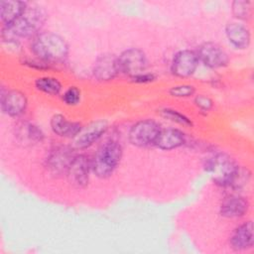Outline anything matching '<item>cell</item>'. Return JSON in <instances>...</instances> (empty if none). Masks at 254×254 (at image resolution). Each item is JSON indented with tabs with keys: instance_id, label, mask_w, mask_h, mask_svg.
<instances>
[{
	"instance_id": "cell-17",
	"label": "cell",
	"mask_w": 254,
	"mask_h": 254,
	"mask_svg": "<svg viewBox=\"0 0 254 254\" xmlns=\"http://www.w3.org/2000/svg\"><path fill=\"white\" fill-rule=\"evenodd\" d=\"M50 128L61 138L75 139L83 129V125L79 121L69 120L64 114L56 113L50 119Z\"/></svg>"
},
{
	"instance_id": "cell-19",
	"label": "cell",
	"mask_w": 254,
	"mask_h": 254,
	"mask_svg": "<svg viewBox=\"0 0 254 254\" xmlns=\"http://www.w3.org/2000/svg\"><path fill=\"white\" fill-rule=\"evenodd\" d=\"M29 3L19 0L0 1V20L2 26H9L18 20L27 9Z\"/></svg>"
},
{
	"instance_id": "cell-4",
	"label": "cell",
	"mask_w": 254,
	"mask_h": 254,
	"mask_svg": "<svg viewBox=\"0 0 254 254\" xmlns=\"http://www.w3.org/2000/svg\"><path fill=\"white\" fill-rule=\"evenodd\" d=\"M240 166L225 152H215L204 159L203 169L219 188L230 189Z\"/></svg>"
},
{
	"instance_id": "cell-26",
	"label": "cell",
	"mask_w": 254,
	"mask_h": 254,
	"mask_svg": "<svg viewBox=\"0 0 254 254\" xmlns=\"http://www.w3.org/2000/svg\"><path fill=\"white\" fill-rule=\"evenodd\" d=\"M61 98L64 105L76 106L81 100V90L76 85H70L61 94Z\"/></svg>"
},
{
	"instance_id": "cell-18",
	"label": "cell",
	"mask_w": 254,
	"mask_h": 254,
	"mask_svg": "<svg viewBox=\"0 0 254 254\" xmlns=\"http://www.w3.org/2000/svg\"><path fill=\"white\" fill-rule=\"evenodd\" d=\"M187 142V135L182 130L178 128H162L154 146L162 151H172L185 146Z\"/></svg>"
},
{
	"instance_id": "cell-10",
	"label": "cell",
	"mask_w": 254,
	"mask_h": 254,
	"mask_svg": "<svg viewBox=\"0 0 254 254\" xmlns=\"http://www.w3.org/2000/svg\"><path fill=\"white\" fill-rule=\"evenodd\" d=\"M1 111L12 118H18L25 114L28 108V97L19 89L1 88L0 93Z\"/></svg>"
},
{
	"instance_id": "cell-28",
	"label": "cell",
	"mask_w": 254,
	"mask_h": 254,
	"mask_svg": "<svg viewBox=\"0 0 254 254\" xmlns=\"http://www.w3.org/2000/svg\"><path fill=\"white\" fill-rule=\"evenodd\" d=\"M131 81L134 83H138V84H145V83H151L153 81H155L157 79V75L153 72H141L137 75H134L132 77H130Z\"/></svg>"
},
{
	"instance_id": "cell-24",
	"label": "cell",
	"mask_w": 254,
	"mask_h": 254,
	"mask_svg": "<svg viewBox=\"0 0 254 254\" xmlns=\"http://www.w3.org/2000/svg\"><path fill=\"white\" fill-rule=\"evenodd\" d=\"M252 178V173L247 167L240 166L239 171L230 187V190L234 192H239L242 190H244L251 182Z\"/></svg>"
},
{
	"instance_id": "cell-27",
	"label": "cell",
	"mask_w": 254,
	"mask_h": 254,
	"mask_svg": "<svg viewBox=\"0 0 254 254\" xmlns=\"http://www.w3.org/2000/svg\"><path fill=\"white\" fill-rule=\"evenodd\" d=\"M193 104L200 112L206 114L212 109L214 102L206 94H196L193 97Z\"/></svg>"
},
{
	"instance_id": "cell-9",
	"label": "cell",
	"mask_w": 254,
	"mask_h": 254,
	"mask_svg": "<svg viewBox=\"0 0 254 254\" xmlns=\"http://www.w3.org/2000/svg\"><path fill=\"white\" fill-rule=\"evenodd\" d=\"M199 64L210 69L223 68L229 64L227 53L216 43L204 42L195 51Z\"/></svg>"
},
{
	"instance_id": "cell-13",
	"label": "cell",
	"mask_w": 254,
	"mask_h": 254,
	"mask_svg": "<svg viewBox=\"0 0 254 254\" xmlns=\"http://www.w3.org/2000/svg\"><path fill=\"white\" fill-rule=\"evenodd\" d=\"M108 123L99 119L83 127L78 136L74 139V148L77 150H86L97 143L107 132Z\"/></svg>"
},
{
	"instance_id": "cell-29",
	"label": "cell",
	"mask_w": 254,
	"mask_h": 254,
	"mask_svg": "<svg viewBox=\"0 0 254 254\" xmlns=\"http://www.w3.org/2000/svg\"><path fill=\"white\" fill-rule=\"evenodd\" d=\"M23 64L31 67V68H34V69H39V70H45V69H49L51 67L50 64L40 61L39 59L37 58H34V59H25L23 60L22 62Z\"/></svg>"
},
{
	"instance_id": "cell-3",
	"label": "cell",
	"mask_w": 254,
	"mask_h": 254,
	"mask_svg": "<svg viewBox=\"0 0 254 254\" xmlns=\"http://www.w3.org/2000/svg\"><path fill=\"white\" fill-rule=\"evenodd\" d=\"M123 157L122 144L109 138L101 143L91 157V171L98 179H108L116 171Z\"/></svg>"
},
{
	"instance_id": "cell-11",
	"label": "cell",
	"mask_w": 254,
	"mask_h": 254,
	"mask_svg": "<svg viewBox=\"0 0 254 254\" xmlns=\"http://www.w3.org/2000/svg\"><path fill=\"white\" fill-rule=\"evenodd\" d=\"M199 61L196 52L190 49L178 51L171 62V72L177 77L187 78L197 69Z\"/></svg>"
},
{
	"instance_id": "cell-22",
	"label": "cell",
	"mask_w": 254,
	"mask_h": 254,
	"mask_svg": "<svg viewBox=\"0 0 254 254\" xmlns=\"http://www.w3.org/2000/svg\"><path fill=\"white\" fill-rule=\"evenodd\" d=\"M231 14L238 22H247L253 15V3L248 0H234L230 5Z\"/></svg>"
},
{
	"instance_id": "cell-25",
	"label": "cell",
	"mask_w": 254,
	"mask_h": 254,
	"mask_svg": "<svg viewBox=\"0 0 254 254\" xmlns=\"http://www.w3.org/2000/svg\"><path fill=\"white\" fill-rule=\"evenodd\" d=\"M195 86L192 84H188V83H182V84H177L173 85L169 88L168 93L170 96L175 97V98H189L192 97L195 94Z\"/></svg>"
},
{
	"instance_id": "cell-1",
	"label": "cell",
	"mask_w": 254,
	"mask_h": 254,
	"mask_svg": "<svg viewBox=\"0 0 254 254\" xmlns=\"http://www.w3.org/2000/svg\"><path fill=\"white\" fill-rule=\"evenodd\" d=\"M47 21L46 10L38 5H28L22 16L9 26H2L1 39L3 43L17 48L20 39H32L42 32Z\"/></svg>"
},
{
	"instance_id": "cell-20",
	"label": "cell",
	"mask_w": 254,
	"mask_h": 254,
	"mask_svg": "<svg viewBox=\"0 0 254 254\" xmlns=\"http://www.w3.org/2000/svg\"><path fill=\"white\" fill-rule=\"evenodd\" d=\"M35 88L49 96H58L62 94L63 84L61 80L55 76L44 75L37 77L34 81Z\"/></svg>"
},
{
	"instance_id": "cell-16",
	"label": "cell",
	"mask_w": 254,
	"mask_h": 254,
	"mask_svg": "<svg viewBox=\"0 0 254 254\" xmlns=\"http://www.w3.org/2000/svg\"><path fill=\"white\" fill-rule=\"evenodd\" d=\"M230 247L237 252L247 251L253 248V223L252 220H246L237 225L229 236Z\"/></svg>"
},
{
	"instance_id": "cell-23",
	"label": "cell",
	"mask_w": 254,
	"mask_h": 254,
	"mask_svg": "<svg viewBox=\"0 0 254 254\" xmlns=\"http://www.w3.org/2000/svg\"><path fill=\"white\" fill-rule=\"evenodd\" d=\"M159 113L165 119H167L173 123L179 124L181 126H184V127H192L193 126V121L189 116L180 112L177 109L170 108V107H164V108L160 109Z\"/></svg>"
},
{
	"instance_id": "cell-6",
	"label": "cell",
	"mask_w": 254,
	"mask_h": 254,
	"mask_svg": "<svg viewBox=\"0 0 254 254\" xmlns=\"http://www.w3.org/2000/svg\"><path fill=\"white\" fill-rule=\"evenodd\" d=\"M75 155L74 147L64 144L55 145L46 155L45 167L54 176L66 175L67 169Z\"/></svg>"
},
{
	"instance_id": "cell-15",
	"label": "cell",
	"mask_w": 254,
	"mask_h": 254,
	"mask_svg": "<svg viewBox=\"0 0 254 254\" xmlns=\"http://www.w3.org/2000/svg\"><path fill=\"white\" fill-rule=\"evenodd\" d=\"M224 35L228 44L235 50H246L251 44V32L242 22L230 21L226 23Z\"/></svg>"
},
{
	"instance_id": "cell-2",
	"label": "cell",
	"mask_w": 254,
	"mask_h": 254,
	"mask_svg": "<svg viewBox=\"0 0 254 254\" xmlns=\"http://www.w3.org/2000/svg\"><path fill=\"white\" fill-rule=\"evenodd\" d=\"M30 50L33 56L52 65L64 64L69 55V46L61 35L46 31L31 39Z\"/></svg>"
},
{
	"instance_id": "cell-12",
	"label": "cell",
	"mask_w": 254,
	"mask_h": 254,
	"mask_svg": "<svg viewBox=\"0 0 254 254\" xmlns=\"http://www.w3.org/2000/svg\"><path fill=\"white\" fill-rule=\"evenodd\" d=\"M250 208L248 198L239 192L226 194L219 204V214L227 219H239L244 217Z\"/></svg>"
},
{
	"instance_id": "cell-14",
	"label": "cell",
	"mask_w": 254,
	"mask_h": 254,
	"mask_svg": "<svg viewBox=\"0 0 254 254\" xmlns=\"http://www.w3.org/2000/svg\"><path fill=\"white\" fill-rule=\"evenodd\" d=\"M120 73L117 56L109 53L98 56L92 67V74L98 81H110Z\"/></svg>"
},
{
	"instance_id": "cell-7",
	"label": "cell",
	"mask_w": 254,
	"mask_h": 254,
	"mask_svg": "<svg viewBox=\"0 0 254 254\" xmlns=\"http://www.w3.org/2000/svg\"><path fill=\"white\" fill-rule=\"evenodd\" d=\"M120 73L132 77L146 71L148 59L144 51L139 48H128L117 56Z\"/></svg>"
},
{
	"instance_id": "cell-21",
	"label": "cell",
	"mask_w": 254,
	"mask_h": 254,
	"mask_svg": "<svg viewBox=\"0 0 254 254\" xmlns=\"http://www.w3.org/2000/svg\"><path fill=\"white\" fill-rule=\"evenodd\" d=\"M18 135L22 140L30 144H41L46 138L42 128L31 122L25 123L20 128Z\"/></svg>"
},
{
	"instance_id": "cell-5",
	"label": "cell",
	"mask_w": 254,
	"mask_h": 254,
	"mask_svg": "<svg viewBox=\"0 0 254 254\" xmlns=\"http://www.w3.org/2000/svg\"><path fill=\"white\" fill-rule=\"evenodd\" d=\"M162 127L155 119H140L133 123L128 130L129 143L137 148L154 146Z\"/></svg>"
},
{
	"instance_id": "cell-8",
	"label": "cell",
	"mask_w": 254,
	"mask_h": 254,
	"mask_svg": "<svg viewBox=\"0 0 254 254\" xmlns=\"http://www.w3.org/2000/svg\"><path fill=\"white\" fill-rule=\"evenodd\" d=\"M91 173V158L84 153H76L65 176L73 188L82 190L88 186Z\"/></svg>"
}]
</instances>
